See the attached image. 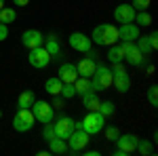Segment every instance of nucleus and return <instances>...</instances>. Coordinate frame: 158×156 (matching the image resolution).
<instances>
[{
	"mask_svg": "<svg viewBox=\"0 0 158 156\" xmlns=\"http://www.w3.org/2000/svg\"><path fill=\"white\" fill-rule=\"evenodd\" d=\"M42 137H44L47 141H49V139H53V137H57V135H55V127H53L51 122H47V124H44V129H42Z\"/></svg>",
	"mask_w": 158,
	"mask_h": 156,
	"instance_id": "obj_34",
	"label": "nucleus"
},
{
	"mask_svg": "<svg viewBox=\"0 0 158 156\" xmlns=\"http://www.w3.org/2000/svg\"><path fill=\"white\" fill-rule=\"evenodd\" d=\"M0 118H2V110H0Z\"/></svg>",
	"mask_w": 158,
	"mask_h": 156,
	"instance_id": "obj_40",
	"label": "nucleus"
},
{
	"mask_svg": "<svg viewBox=\"0 0 158 156\" xmlns=\"http://www.w3.org/2000/svg\"><path fill=\"white\" fill-rule=\"evenodd\" d=\"M135 152L148 156V154L154 152V145H152V141H148V139H139V141H137V148H135Z\"/></svg>",
	"mask_w": 158,
	"mask_h": 156,
	"instance_id": "obj_27",
	"label": "nucleus"
},
{
	"mask_svg": "<svg viewBox=\"0 0 158 156\" xmlns=\"http://www.w3.org/2000/svg\"><path fill=\"white\" fill-rule=\"evenodd\" d=\"M150 40H152V47L158 48V34H156V32H152V34H150Z\"/></svg>",
	"mask_w": 158,
	"mask_h": 156,
	"instance_id": "obj_37",
	"label": "nucleus"
},
{
	"mask_svg": "<svg viewBox=\"0 0 158 156\" xmlns=\"http://www.w3.org/2000/svg\"><path fill=\"white\" fill-rule=\"evenodd\" d=\"M137 36H139V25L137 23H120V27H118V38L120 40H131V42H135Z\"/></svg>",
	"mask_w": 158,
	"mask_h": 156,
	"instance_id": "obj_15",
	"label": "nucleus"
},
{
	"mask_svg": "<svg viewBox=\"0 0 158 156\" xmlns=\"http://www.w3.org/2000/svg\"><path fill=\"white\" fill-rule=\"evenodd\" d=\"M13 2H15L17 6H27V4H30V0H13Z\"/></svg>",
	"mask_w": 158,
	"mask_h": 156,
	"instance_id": "obj_38",
	"label": "nucleus"
},
{
	"mask_svg": "<svg viewBox=\"0 0 158 156\" xmlns=\"http://www.w3.org/2000/svg\"><path fill=\"white\" fill-rule=\"evenodd\" d=\"M2 6H4V0H0V9H2Z\"/></svg>",
	"mask_w": 158,
	"mask_h": 156,
	"instance_id": "obj_39",
	"label": "nucleus"
},
{
	"mask_svg": "<svg viewBox=\"0 0 158 156\" xmlns=\"http://www.w3.org/2000/svg\"><path fill=\"white\" fill-rule=\"evenodd\" d=\"M61 86H63V82H61L57 76H53V78H49V80L44 82V89H47V93H49V95H53V97L61 93Z\"/></svg>",
	"mask_w": 158,
	"mask_h": 156,
	"instance_id": "obj_24",
	"label": "nucleus"
},
{
	"mask_svg": "<svg viewBox=\"0 0 158 156\" xmlns=\"http://www.w3.org/2000/svg\"><path fill=\"white\" fill-rule=\"evenodd\" d=\"M27 61H30V65L32 68H38V70H42V68H47L51 61V55L49 51L44 47H36V48H30V55H27Z\"/></svg>",
	"mask_w": 158,
	"mask_h": 156,
	"instance_id": "obj_10",
	"label": "nucleus"
},
{
	"mask_svg": "<svg viewBox=\"0 0 158 156\" xmlns=\"http://www.w3.org/2000/svg\"><path fill=\"white\" fill-rule=\"evenodd\" d=\"M135 47L139 48L143 55H150L152 51H154V47H152V40H150V36H137V40H135Z\"/></svg>",
	"mask_w": 158,
	"mask_h": 156,
	"instance_id": "obj_23",
	"label": "nucleus"
},
{
	"mask_svg": "<svg viewBox=\"0 0 158 156\" xmlns=\"http://www.w3.org/2000/svg\"><path fill=\"white\" fill-rule=\"evenodd\" d=\"M135 21H137V25H152V15L148 11H137L135 13Z\"/></svg>",
	"mask_w": 158,
	"mask_h": 156,
	"instance_id": "obj_28",
	"label": "nucleus"
},
{
	"mask_svg": "<svg viewBox=\"0 0 158 156\" xmlns=\"http://www.w3.org/2000/svg\"><path fill=\"white\" fill-rule=\"evenodd\" d=\"M120 38H118V27L110 23H99L93 34H91V42H95L99 47H110V44H116Z\"/></svg>",
	"mask_w": 158,
	"mask_h": 156,
	"instance_id": "obj_1",
	"label": "nucleus"
},
{
	"mask_svg": "<svg viewBox=\"0 0 158 156\" xmlns=\"http://www.w3.org/2000/svg\"><path fill=\"white\" fill-rule=\"evenodd\" d=\"M120 48H122V53H124V61H129L131 65H143L146 63V55L139 51V48L135 47V42H131V40H120Z\"/></svg>",
	"mask_w": 158,
	"mask_h": 156,
	"instance_id": "obj_6",
	"label": "nucleus"
},
{
	"mask_svg": "<svg viewBox=\"0 0 158 156\" xmlns=\"http://www.w3.org/2000/svg\"><path fill=\"white\" fill-rule=\"evenodd\" d=\"M51 106H53V110H63V108H65V101H63V97H61V95H55V99H53Z\"/></svg>",
	"mask_w": 158,
	"mask_h": 156,
	"instance_id": "obj_35",
	"label": "nucleus"
},
{
	"mask_svg": "<svg viewBox=\"0 0 158 156\" xmlns=\"http://www.w3.org/2000/svg\"><path fill=\"white\" fill-rule=\"evenodd\" d=\"M49 150L53 154H65L68 152V141L61 139V137H53V139H49Z\"/></svg>",
	"mask_w": 158,
	"mask_h": 156,
	"instance_id": "obj_20",
	"label": "nucleus"
},
{
	"mask_svg": "<svg viewBox=\"0 0 158 156\" xmlns=\"http://www.w3.org/2000/svg\"><path fill=\"white\" fill-rule=\"evenodd\" d=\"M63 99H72V97H76V89H74V82H63V86H61V93H59Z\"/></svg>",
	"mask_w": 158,
	"mask_h": 156,
	"instance_id": "obj_29",
	"label": "nucleus"
},
{
	"mask_svg": "<svg viewBox=\"0 0 158 156\" xmlns=\"http://www.w3.org/2000/svg\"><path fill=\"white\" fill-rule=\"evenodd\" d=\"M99 112L108 118V116H112V114L116 112V106H114L112 101H101V103H99Z\"/></svg>",
	"mask_w": 158,
	"mask_h": 156,
	"instance_id": "obj_30",
	"label": "nucleus"
},
{
	"mask_svg": "<svg viewBox=\"0 0 158 156\" xmlns=\"http://www.w3.org/2000/svg\"><path fill=\"white\" fill-rule=\"evenodd\" d=\"M42 47L49 51L51 59H59V55H61V47H59V40H57L55 36L44 38V44H42Z\"/></svg>",
	"mask_w": 158,
	"mask_h": 156,
	"instance_id": "obj_19",
	"label": "nucleus"
},
{
	"mask_svg": "<svg viewBox=\"0 0 158 156\" xmlns=\"http://www.w3.org/2000/svg\"><path fill=\"white\" fill-rule=\"evenodd\" d=\"M103 133H106V137H108L110 141H116L118 135H120V131H118L116 127H112V124H106V127H103Z\"/></svg>",
	"mask_w": 158,
	"mask_h": 156,
	"instance_id": "obj_32",
	"label": "nucleus"
},
{
	"mask_svg": "<svg viewBox=\"0 0 158 156\" xmlns=\"http://www.w3.org/2000/svg\"><path fill=\"white\" fill-rule=\"evenodd\" d=\"M34 124H36V118H34V114H32L30 108H19L15 112V116H13V129L17 133L32 131Z\"/></svg>",
	"mask_w": 158,
	"mask_h": 156,
	"instance_id": "obj_2",
	"label": "nucleus"
},
{
	"mask_svg": "<svg viewBox=\"0 0 158 156\" xmlns=\"http://www.w3.org/2000/svg\"><path fill=\"white\" fill-rule=\"evenodd\" d=\"M135 9L131 6V4H118L116 9H114V19L118 21V23H133L135 21Z\"/></svg>",
	"mask_w": 158,
	"mask_h": 156,
	"instance_id": "obj_14",
	"label": "nucleus"
},
{
	"mask_svg": "<svg viewBox=\"0 0 158 156\" xmlns=\"http://www.w3.org/2000/svg\"><path fill=\"white\" fill-rule=\"evenodd\" d=\"M82 97V106H85L89 112H97L99 110V103H101V99L97 97V91H89V93H85Z\"/></svg>",
	"mask_w": 158,
	"mask_h": 156,
	"instance_id": "obj_18",
	"label": "nucleus"
},
{
	"mask_svg": "<svg viewBox=\"0 0 158 156\" xmlns=\"http://www.w3.org/2000/svg\"><path fill=\"white\" fill-rule=\"evenodd\" d=\"M112 84L116 86L118 93H127L131 89V76L122 63H112Z\"/></svg>",
	"mask_w": 158,
	"mask_h": 156,
	"instance_id": "obj_4",
	"label": "nucleus"
},
{
	"mask_svg": "<svg viewBox=\"0 0 158 156\" xmlns=\"http://www.w3.org/2000/svg\"><path fill=\"white\" fill-rule=\"evenodd\" d=\"M152 4V0H131V6L135 11H148Z\"/></svg>",
	"mask_w": 158,
	"mask_h": 156,
	"instance_id": "obj_33",
	"label": "nucleus"
},
{
	"mask_svg": "<svg viewBox=\"0 0 158 156\" xmlns=\"http://www.w3.org/2000/svg\"><path fill=\"white\" fill-rule=\"evenodd\" d=\"M93 91H106L112 86V70L106 65H95V72L91 76Z\"/></svg>",
	"mask_w": 158,
	"mask_h": 156,
	"instance_id": "obj_5",
	"label": "nucleus"
},
{
	"mask_svg": "<svg viewBox=\"0 0 158 156\" xmlns=\"http://www.w3.org/2000/svg\"><path fill=\"white\" fill-rule=\"evenodd\" d=\"M74 89H76V95H85V93H89V91H93L91 78H85V76L76 78V80H74Z\"/></svg>",
	"mask_w": 158,
	"mask_h": 156,
	"instance_id": "obj_21",
	"label": "nucleus"
},
{
	"mask_svg": "<svg viewBox=\"0 0 158 156\" xmlns=\"http://www.w3.org/2000/svg\"><path fill=\"white\" fill-rule=\"evenodd\" d=\"M148 101H150L152 108H156V106H158V86H156V84H152V86L148 89Z\"/></svg>",
	"mask_w": 158,
	"mask_h": 156,
	"instance_id": "obj_31",
	"label": "nucleus"
},
{
	"mask_svg": "<svg viewBox=\"0 0 158 156\" xmlns=\"http://www.w3.org/2000/svg\"><path fill=\"white\" fill-rule=\"evenodd\" d=\"M57 74H59L57 78H59L61 82H74V80L78 78V70H76L74 63H61Z\"/></svg>",
	"mask_w": 158,
	"mask_h": 156,
	"instance_id": "obj_16",
	"label": "nucleus"
},
{
	"mask_svg": "<svg viewBox=\"0 0 158 156\" xmlns=\"http://www.w3.org/2000/svg\"><path fill=\"white\" fill-rule=\"evenodd\" d=\"M55 135L61 137V139H68L70 137V133L76 129V120L72 116H59V118L55 120Z\"/></svg>",
	"mask_w": 158,
	"mask_h": 156,
	"instance_id": "obj_11",
	"label": "nucleus"
},
{
	"mask_svg": "<svg viewBox=\"0 0 158 156\" xmlns=\"http://www.w3.org/2000/svg\"><path fill=\"white\" fill-rule=\"evenodd\" d=\"M32 114H34V118H36V122H40V124H47V122H53V116H55V110H53V106L51 103H47V101H40V99H36L34 103H32Z\"/></svg>",
	"mask_w": 158,
	"mask_h": 156,
	"instance_id": "obj_8",
	"label": "nucleus"
},
{
	"mask_svg": "<svg viewBox=\"0 0 158 156\" xmlns=\"http://www.w3.org/2000/svg\"><path fill=\"white\" fill-rule=\"evenodd\" d=\"M17 19V13H15V9H11V6H2L0 9V23H13Z\"/></svg>",
	"mask_w": 158,
	"mask_h": 156,
	"instance_id": "obj_26",
	"label": "nucleus"
},
{
	"mask_svg": "<svg viewBox=\"0 0 158 156\" xmlns=\"http://www.w3.org/2000/svg\"><path fill=\"white\" fill-rule=\"evenodd\" d=\"M89 133L82 131V129H74L72 133H70V137L65 139L68 141V150L70 152H74V154H78V152H82L86 148V144H89Z\"/></svg>",
	"mask_w": 158,
	"mask_h": 156,
	"instance_id": "obj_9",
	"label": "nucleus"
},
{
	"mask_svg": "<svg viewBox=\"0 0 158 156\" xmlns=\"http://www.w3.org/2000/svg\"><path fill=\"white\" fill-rule=\"evenodd\" d=\"M21 44H23L25 48L42 47V44H44V36H42V32H38V30H25L23 34H21Z\"/></svg>",
	"mask_w": 158,
	"mask_h": 156,
	"instance_id": "obj_13",
	"label": "nucleus"
},
{
	"mask_svg": "<svg viewBox=\"0 0 158 156\" xmlns=\"http://www.w3.org/2000/svg\"><path fill=\"white\" fill-rule=\"evenodd\" d=\"M80 127H82V131H86L89 135H97V133L103 131V127H106V116L101 114V112H89L85 118L80 120Z\"/></svg>",
	"mask_w": 158,
	"mask_h": 156,
	"instance_id": "obj_3",
	"label": "nucleus"
},
{
	"mask_svg": "<svg viewBox=\"0 0 158 156\" xmlns=\"http://www.w3.org/2000/svg\"><path fill=\"white\" fill-rule=\"evenodd\" d=\"M9 38V25L6 23H0V42Z\"/></svg>",
	"mask_w": 158,
	"mask_h": 156,
	"instance_id": "obj_36",
	"label": "nucleus"
},
{
	"mask_svg": "<svg viewBox=\"0 0 158 156\" xmlns=\"http://www.w3.org/2000/svg\"><path fill=\"white\" fill-rule=\"evenodd\" d=\"M36 101V93L34 91H23L21 95H19V99H17V108H32V103Z\"/></svg>",
	"mask_w": 158,
	"mask_h": 156,
	"instance_id": "obj_22",
	"label": "nucleus"
},
{
	"mask_svg": "<svg viewBox=\"0 0 158 156\" xmlns=\"http://www.w3.org/2000/svg\"><path fill=\"white\" fill-rule=\"evenodd\" d=\"M68 42H70V47H72L74 51H80V53H86V51H91V47H93L91 38L86 36V34H82V32H74V34H70Z\"/></svg>",
	"mask_w": 158,
	"mask_h": 156,
	"instance_id": "obj_12",
	"label": "nucleus"
},
{
	"mask_svg": "<svg viewBox=\"0 0 158 156\" xmlns=\"http://www.w3.org/2000/svg\"><path fill=\"white\" fill-rule=\"evenodd\" d=\"M108 61H112V63H122V61H124V53H122L120 44H110Z\"/></svg>",
	"mask_w": 158,
	"mask_h": 156,
	"instance_id": "obj_25",
	"label": "nucleus"
},
{
	"mask_svg": "<svg viewBox=\"0 0 158 156\" xmlns=\"http://www.w3.org/2000/svg\"><path fill=\"white\" fill-rule=\"evenodd\" d=\"M95 59L93 57H82V59L78 61V65H76V70H78V74L80 76H85V78H91L93 76V72H95Z\"/></svg>",
	"mask_w": 158,
	"mask_h": 156,
	"instance_id": "obj_17",
	"label": "nucleus"
},
{
	"mask_svg": "<svg viewBox=\"0 0 158 156\" xmlns=\"http://www.w3.org/2000/svg\"><path fill=\"white\" fill-rule=\"evenodd\" d=\"M137 141H139V137L133 135V133H124V135H118V139L114 141L116 144V156H129L135 152V148H137Z\"/></svg>",
	"mask_w": 158,
	"mask_h": 156,
	"instance_id": "obj_7",
	"label": "nucleus"
}]
</instances>
